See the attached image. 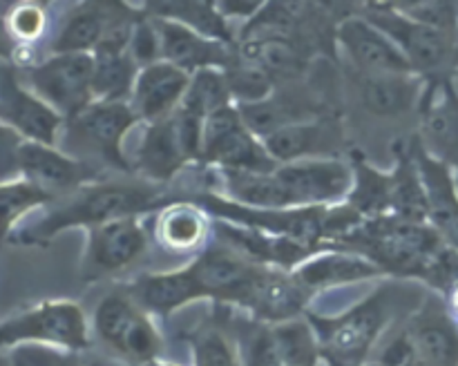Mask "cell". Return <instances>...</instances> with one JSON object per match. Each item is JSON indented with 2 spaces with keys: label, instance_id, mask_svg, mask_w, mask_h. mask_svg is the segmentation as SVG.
Listing matches in <instances>:
<instances>
[{
  "label": "cell",
  "instance_id": "cell-1",
  "mask_svg": "<svg viewBox=\"0 0 458 366\" xmlns=\"http://www.w3.org/2000/svg\"><path fill=\"white\" fill-rule=\"evenodd\" d=\"M165 204L164 186L137 174L97 179L72 195L54 201L36 221L13 228L7 239L16 245H45L67 228H92L123 217H141Z\"/></svg>",
  "mask_w": 458,
  "mask_h": 366
},
{
  "label": "cell",
  "instance_id": "cell-2",
  "mask_svg": "<svg viewBox=\"0 0 458 366\" xmlns=\"http://www.w3.org/2000/svg\"><path fill=\"white\" fill-rule=\"evenodd\" d=\"M398 297L401 290L383 286L340 315L307 312V320L318 335L322 362H327V366L369 364L385 330L396 315Z\"/></svg>",
  "mask_w": 458,
  "mask_h": 366
},
{
  "label": "cell",
  "instance_id": "cell-3",
  "mask_svg": "<svg viewBox=\"0 0 458 366\" xmlns=\"http://www.w3.org/2000/svg\"><path fill=\"white\" fill-rule=\"evenodd\" d=\"M139 123L130 103L94 101L65 121L61 150L81 163L103 172L134 174L132 161L123 152V141Z\"/></svg>",
  "mask_w": 458,
  "mask_h": 366
},
{
  "label": "cell",
  "instance_id": "cell-4",
  "mask_svg": "<svg viewBox=\"0 0 458 366\" xmlns=\"http://www.w3.org/2000/svg\"><path fill=\"white\" fill-rule=\"evenodd\" d=\"M92 321L72 299H45L4 317L0 326L3 351L43 346L79 355L92 346Z\"/></svg>",
  "mask_w": 458,
  "mask_h": 366
},
{
  "label": "cell",
  "instance_id": "cell-5",
  "mask_svg": "<svg viewBox=\"0 0 458 366\" xmlns=\"http://www.w3.org/2000/svg\"><path fill=\"white\" fill-rule=\"evenodd\" d=\"M92 337L128 366H148L164 353V337L155 320L128 288L112 290L97 304Z\"/></svg>",
  "mask_w": 458,
  "mask_h": 366
},
{
  "label": "cell",
  "instance_id": "cell-6",
  "mask_svg": "<svg viewBox=\"0 0 458 366\" xmlns=\"http://www.w3.org/2000/svg\"><path fill=\"white\" fill-rule=\"evenodd\" d=\"M358 13L385 31L425 80L454 74L456 34L414 21L398 12L396 4H358Z\"/></svg>",
  "mask_w": 458,
  "mask_h": 366
},
{
  "label": "cell",
  "instance_id": "cell-7",
  "mask_svg": "<svg viewBox=\"0 0 458 366\" xmlns=\"http://www.w3.org/2000/svg\"><path fill=\"white\" fill-rule=\"evenodd\" d=\"M3 159V181L16 177L27 179L40 190L49 192L56 201L72 195L79 187L88 186V183L97 181V179H103V174L76 161L74 156L65 154L61 147L22 141L18 134H13V143H4Z\"/></svg>",
  "mask_w": 458,
  "mask_h": 366
},
{
  "label": "cell",
  "instance_id": "cell-8",
  "mask_svg": "<svg viewBox=\"0 0 458 366\" xmlns=\"http://www.w3.org/2000/svg\"><path fill=\"white\" fill-rule=\"evenodd\" d=\"M13 70L36 96L65 121L94 103L92 54H49L43 61Z\"/></svg>",
  "mask_w": 458,
  "mask_h": 366
},
{
  "label": "cell",
  "instance_id": "cell-9",
  "mask_svg": "<svg viewBox=\"0 0 458 366\" xmlns=\"http://www.w3.org/2000/svg\"><path fill=\"white\" fill-rule=\"evenodd\" d=\"M199 163L237 172H276L280 168L262 138L244 123L237 105L224 107L206 119Z\"/></svg>",
  "mask_w": 458,
  "mask_h": 366
},
{
  "label": "cell",
  "instance_id": "cell-10",
  "mask_svg": "<svg viewBox=\"0 0 458 366\" xmlns=\"http://www.w3.org/2000/svg\"><path fill=\"white\" fill-rule=\"evenodd\" d=\"M148 250V232L141 217H123L88 230L81 279L85 284L107 279L141 262Z\"/></svg>",
  "mask_w": 458,
  "mask_h": 366
},
{
  "label": "cell",
  "instance_id": "cell-11",
  "mask_svg": "<svg viewBox=\"0 0 458 366\" xmlns=\"http://www.w3.org/2000/svg\"><path fill=\"white\" fill-rule=\"evenodd\" d=\"M0 119L3 128L12 129L22 141L45 146H56L65 128V119L36 96L9 62H4L0 71Z\"/></svg>",
  "mask_w": 458,
  "mask_h": 366
},
{
  "label": "cell",
  "instance_id": "cell-12",
  "mask_svg": "<svg viewBox=\"0 0 458 366\" xmlns=\"http://www.w3.org/2000/svg\"><path fill=\"white\" fill-rule=\"evenodd\" d=\"M293 208H331L349 199L353 187L352 163L340 156L286 163L276 170Z\"/></svg>",
  "mask_w": 458,
  "mask_h": 366
},
{
  "label": "cell",
  "instance_id": "cell-13",
  "mask_svg": "<svg viewBox=\"0 0 458 366\" xmlns=\"http://www.w3.org/2000/svg\"><path fill=\"white\" fill-rule=\"evenodd\" d=\"M335 43L358 74H416L396 43L358 13V7L335 25Z\"/></svg>",
  "mask_w": 458,
  "mask_h": 366
},
{
  "label": "cell",
  "instance_id": "cell-14",
  "mask_svg": "<svg viewBox=\"0 0 458 366\" xmlns=\"http://www.w3.org/2000/svg\"><path fill=\"white\" fill-rule=\"evenodd\" d=\"M313 295L300 284L291 270L262 266L250 281L242 306L255 321L280 324L307 315Z\"/></svg>",
  "mask_w": 458,
  "mask_h": 366
},
{
  "label": "cell",
  "instance_id": "cell-15",
  "mask_svg": "<svg viewBox=\"0 0 458 366\" xmlns=\"http://www.w3.org/2000/svg\"><path fill=\"white\" fill-rule=\"evenodd\" d=\"M419 114L420 143L429 154L450 165L458 186V92L452 76L428 80Z\"/></svg>",
  "mask_w": 458,
  "mask_h": 366
},
{
  "label": "cell",
  "instance_id": "cell-16",
  "mask_svg": "<svg viewBox=\"0 0 458 366\" xmlns=\"http://www.w3.org/2000/svg\"><path fill=\"white\" fill-rule=\"evenodd\" d=\"M425 366H458V321L443 295H428L403 321Z\"/></svg>",
  "mask_w": 458,
  "mask_h": 366
},
{
  "label": "cell",
  "instance_id": "cell-17",
  "mask_svg": "<svg viewBox=\"0 0 458 366\" xmlns=\"http://www.w3.org/2000/svg\"><path fill=\"white\" fill-rule=\"evenodd\" d=\"M268 154L280 165L309 159H331L343 150L344 129L335 114L286 125L262 138Z\"/></svg>",
  "mask_w": 458,
  "mask_h": 366
},
{
  "label": "cell",
  "instance_id": "cell-18",
  "mask_svg": "<svg viewBox=\"0 0 458 366\" xmlns=\"http://www.w3.org/2000/svg\"><path fill=\"white\" fill-rule=\"evenodd\" d=\"M410 150L428 192L429 226L450 248L458 250V186L454 172L450 165L429 154L419 137L410 138Z\"/></svg>",
  "mask_w": 458,
  "mask_h": 366
},
{
  "label": "cell",
  "instance_id": "cell-19",
  "mask_svg": "<svg viewBox=\"0 0 458 366\" xmlns=\"http://www.w3.org/2000/svg\"><path fill=\"white\" fill-rule=\"evenodd\" d=\"M192 74L168 61H159L139 71L130 107L139 123L150 125L173 116L182 107Z\"/></svg>",
  "mask_w": 458,
  "mask_h": 366
},
{
  "label": "cell",
  "instance_id": "cell-20",
  "mask_svg": "<svg viewBox=\"0 0 458 366\" xmlns=\"http://www.w3.org/2000/svg\"><path fill=\"white\" fill-rule=\"evenodd\" d=\"M188 163L191 156L183 147L174 114L157 123L143 125L141 143L132 156V170L137 177L164 186L173 181Z\"/></svg>",
  "mask_w": 458,
  "mask_h": 366
},
{
  "label": "cell",
  "instance_id": "cell-21",
  "mask_svg": "<svg viewBox=\"0 0 458 366\" xmlns=\"http://www.w3.org/2000/svg\"><path fill=\"white\" fill-rule=\"evenodd\" d=\"M210 232H213V217L192 199L165 201L157 210L155 228H152V237L165 253H195V257L210 245Z\"/></svg>",
  "mask_w": 458,
  "mask_h": 366
},
{
  "label": "cell",
  "instance_id": "cell-22",
  "mask_svg": "<svg viewBox=\"0 0 458 366\" xmlns=\"http://www.w3.org/2000/svg\"><path fill=\"white\" fill-rule=\"evenodd\" d=\"M353 87H356L358 101L369 114L398 119V116L420 110L428 80L419 74H358L353 71Z\"/></svg>",
  "mask_w": 458,
  "mask_h": 366
},
{
  "label": "cell",
  "instance_id": "cell-23",
  "mask_svg": "<svg viewBox=\"0 0 458 366\" xmlns=\"http://www.w3.org/2000/svg\"><path fill=\"white\" fill-rule=\"evenodd\" d=\"M152 21L159 29L164 61L182 67L188 74H197V71L204 70H226L235 56V47L206 38V36L179 25V22L155 16H152Z\"/></svg>",
  "mask_w": 458,
  "mask_h": 366
},
{
  "label": "cell",
  "instance_id": "cell-24",
  "mask_svg": "<svg viewBox=\"0 0 458 366\" xmlns=\"http://www.w3.org/2000/svg\"><path fill=\"white\" fill-rule=\"evenodd\" d=\"M125 288L150 315L157 317H170L179 308L204 299L192 263L177 270L143 272Z\"/></svg>",
  "mask_w": 458,
  "mask_h": 366
},
{
  "label": "cell",
  "instance_id": "cell-25",
  "mask_svg": "<svg viewBox=\"0 0 458 366\" xmlns=\"http://www.w3.org/2000/svg\"><path fill=\"white\" fill-rule=\"evenodd\" d=\"M291 272L311 295H316L318 290L358 284V281L385 275L369 259L347 253V250H322Z\"/></svg>",
  "mask_w": 458,
  "mask_h": 366
},
{
  "label": "cell",
  "instance_id": "cell-26",
  "mask_svg": "<svg viewBox=\"0 0 458 366\" xmlns=\"http://www.w3.org/2000/svg\"><path fill=\"white\" fill-rule=\"evenodd\" d=\"M116 3H79L54 36L52 54H94L114 18Z\"/></svg>",
  "mask_w": 458,
  "mask_h": 366
},
{
  "label": "cell",
  "instance_id": "cell-27",
  "mask_svg": "<svg viewBox=\"0 0 458 366\" xmlns=\"http://www.w3.org/2000/svg\"><path fill=\"white\" fill-rule=\"evenodd\" d=\"M146 12L155 18L179 22L206 38L219 40L224 45L237 47V36L233 31L231 21L222 13L217 3H197V0H165V3L143 4Z\"/></svg>",
  "mask_w": 458,
  "mask_h": 366
},
{
  "label": "cell",
  "instance_id": "cell-28",
  "mask_svg": "<svg viewBox=\"0 0 458 366\" xmlns=\"http://www.w3.org/2000/svg\"><path fill=\"white\" fill-rule=\"evenodd\" d=\"M392 217L429 223L428 192L419 165L411 156L410 141H401L396 146V165L392 170Z\"/></svg>",
  "mask_w": 458,
  "mask_h": 366
},
{
  "label": "cell",
  "instance_id": "cell-29",
  "mask_svg": "<svg viewBox=\"0 0 458 366\" xmlns=\"http://www.w3.org/2000/svg\"><path fill=\"white\" fill-rule=\"evenodd\" d=\"M353 187L344 204L362 219H378L392 214V170L380 172L360 152H352Z\"/></svg>",
  "mask_w": 458,
  "mask_h": 366
},
{
  "label": "cell",
  "instance_id": "cell-30",
  "mask_svg": "<svg viewBox=\"0 0 458 366\" xmlns=\"http://www.w3.org/2000/svg\"><path fill=\"white\" fill-rule=\"evenodd\" d=\"M92 58L94 101L130 103L134 92V83H137V76L141 71V67L130 56V52H101L92 54Z\"/></svg>",
  "mask_w": 458,
  "mask_h": 366
},
{
  "label": "cell",
  "instance_id": "cell-31",
  "mask_svg": "<svg viewBox=\"0 0 458 366\" xmlns=\"http://www.w3.org/2000/svg\"><path fill=\"white\" fill-rule=\"evenodd\" d=\"M192 366H244L240 342L219 324H204L188 337Z\"/></svg>",
  "mask_w": 458,
  "mask_h": 366
},
{
  "label": "cell",
  "instance_id": "cell-32",
  "mask_svg": "<svg viewBox=\"0 0 458 366\" xmlns=\"http://www.w3.org/2000/svg\"><path fill=\"white\" fill-rule=\"evenodd\" d=\"M228 105H237V103L233 101L224 70H204L192 74L191 87H188L186 98H183L182 110L191 112L199 119H208L210 114Z\"/></svg>",
  "mask_w": 458,
  "mask_h": 366
},
{
  "label": "cell",
  "instance_id": "cell-33",
  "mask_svg": "<svg viewBox=\"0 0 458 366\" xmlns=\"http://www.w3.org/2000/svg\"><path fill=\"white\" fill-rule=\"evenodd\" d=\"M0 195H3L4 230L7 232H12L13 228L21 226V221L31 212V210H38L43 208V205H52L54 201H56L49 192L40 190L38 186H34V183L21 177L3 181Z\"/></svg>",
  "mask_w": 458,
  "mask_h": 366
},
{
  "label": "cell",
  "instance_id": "cell-34",
  "mask_svg": "<svg viewBox=\"0 0 458 366\" xmlns=\"http://www.w3.org/2000/svg\"><path fill=\"white\" fill-rule=\"evenodd\" d=\"M45 27H47V13L43 4L22 3L7 13V34L18 43L16 49L31 47L43 36Z\"/></svg>",
  "mask_w": 458,
  "mask_h": 366
},
{
  "label": "cell",
  "instance_id": "cell-35",
  "mask_svg": "<svg viewBox=\"0 0 458 366\" xmlns=\"http://www.w3.org/2000/svg\"><path fill=\"white\" fill-rule=\"evenodd\" d=\"M130 56L134 58L139 67L155 65V62L164 61V52H161V36L157 29L155 21H152L150 13L143 7V16L139 18V22L134 25L132 40H130Z\"/></svg>",
  "mask_w": 458,
  "mask_h": 366
},
{
  "label": "cell",
  "instance_id": "cell-36",
  "mask_svg": "<svg viewBox=\"0 0 458 366\" xmlns=\"http://www.w3.org/2000/svg\"><path fill=\"white\" fill-rule=\"evenodd\" d=\"M7 353L4 366H83L79 355L43 346H18Z\"/></svg>",
  "mask_w": 458,
  "mask_h": 366
},
{
  "label": "cell",
  "instance_id": "cell-37",
  "mask_svg": "<svg viewBox=\"0 0 458 366\" xmlns=\"http://www.w3.org/2000/svg\"><path fill=\"white\" fill-rule=\"evenodd\" d=\"M443 297H445V304L447 308H450L452 317L458 321V279L450 286V288H447V293L443 295Z\"/></svg>",
  "mask_w": 458,
  "mask_h": 366
},
{
  "label": "cell",
  "instance_id": "cell-38",
  "mask_svg": "<svg viewBox=\"0 0 458 366\" xmlns=\"http://www.w3.org/2000/svg\"><path fill=\"white\" fill-rule=\"evenodd\" d=\"M148 366H182V364H177V362H170V360H164V357H159V360L150 362V364H148Z\"/></svg>",
  "mask_w": 458,
  "mask_h": 366
},
{
  "label": "cell",
  "instance_id": "cell-39",
  "mask_svg": "<svg viewBox=\"0 0 458 366\" xmlns=\"http://www.w3.org/2000/svg\"><path fill=\"white\" fill-rule=\"evenodd\" d=\"M454 70H458V31H456V45H454Z\"/></svg>",
  "mask_w": 458,
  "mask_h": 366
},
{
  "label": "cell",
  "instance_id": "cell-40",
  "mask_svg": "<svg viewBox=\"0 0 458 366\" xmlns=\"http://www.w3.org/2000/svg\"><path fill=\"white\" fill-rule=\"evenodd\" d=\"M452 83H454V87L458 92V70H454V74H452Z\"/></svg>",
  "mask_w": 458,
  "mask_h": 366
},
{
  "label": "cell",
  "instance_id": "cell-41",
  "mask_svg": "<svg viewBox=\"0 0 458 366\" xmlns=\"http://www.w3.org/2000/svg\"><path fill=\"white\" fill-rule=\"evenodd\" d=\"M83 366H85V364H83Z\"/></svg>",
  "mask_w": 458,
  "mask_h": 366
}]
</instances>
